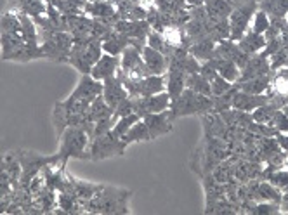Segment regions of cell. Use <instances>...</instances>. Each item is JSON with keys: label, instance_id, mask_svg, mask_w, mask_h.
<instances>
[{"label": "cell", "instance_id": "1", "mask_svg": "<svg viewBox=\"0 0 288 215\" xmlns=\"http://www.w3.org/2000/svg\"><path fill=\"white\" fill-rule=\"evenodd\" d=\"M87 150H91V146H89V134L85 127L73 125L61 134V148L57 153L61 162H66L68 158H91V153Z\"/></svg>", "mask_w": 288, "mask_h": 215}, {"label": "cell", "instance_id": "2", "mask_svg": "<svg viewBox=\"0 0 288 215\" xmlns=\"http://www.w3.org/2000/svg\"><path fill=\"white\" fill-rule=\"evenodd\" d=\"M125 146H127V144L123 142L122 139L115 137V135L111 134V130H110V132H106V134L94 137L89 153H91V160L99 162V160L110 158V156L122 155L123 151H125Z\"/></svg>", "mask_w": 288, "mask_h": 215}, {"label": "cell", "instance_id": "3", "mask_svg": "<svg viewBox=\"0 0 288 215\" xmlns=\"http://www.w3.org/2000/svg\"><path fill=\"white\" fill-rule=\"evenodd\" d=\"M165 77L162 75H148L142 78H125L127 91L139 97H150L155 94H160L165 91Z\"/></svg>", "mask_w": 288, "mask_h": 215}, {"label": "cell", "instance_id": "4", "mask_svg": "<svg viewBox=\"0 0 288 215\" xmlns=\"http://www.w3.org/2000/svg\"><path fill=\"white\" fill-rule=\"evenodd\" d=\"M104 84L91 75H82V78L77 84V87L73 89V92L69 94L68 101H80L85 104H92L99 96H103Z\"/></svg>", "mask_w": 288, "mask_h": 215}, {"label": "cell", "instance_id": "5", "mask_svg": "<svg viewBox=\"0 0 288 215\" xmlns=\"http://www.w3.org/2000/svg\"><path fill=\"white\" fill-rule=\"evenodd\" d=\"M172 106V99H170L169 92H160L150 97H139L135 99V113H139L141 116L148 115V113H162L167 111Z\"/></svg>", "mask_w": 288, "mask_h": 215}, {"label": "cell", "instance_id": "6", "mask_svg": "<svg viewBox=\"0 0 288 215\" xmlns=\"http://www.w3.org/2000/svg\"><path fill=\"white\" fill-rule=\"evenodd\" d=\"M144 123L148 125L150 128V134H151V139L158 137V135H163V134H169L170 128H172V120H174V115L172 111H162V113H148V115L142 116Z\"/></svg>", "mask_w": 288, "mask_h": 215}, {"label": "cell", "instance_id": "7", "mask_svg": "<svg viewBox=\"0 0 288 215\" xmlns=\"http://www.w3.org/2000/svg\"><path fill=\"white\" fill-rule=\"evenodd\" d=\"M103 84H104L103 99L106 101L108 106L115 111V108L118 106L123 99H127V87L123 85L122 78H116V77H110L108 80H104Z\"/></svg>", "mask_w": 288, "mask_h": 215}, {"label": "cell", "instance_id": "8", "mask_svg": "<svg viewBox=\"0 0 288 215\" xmlns=\"http://www.w3.org/2000/svg\"><path fill=\"white\" fill-rule=\"evenodd\" d=\"M120 66V59L118 56H111V54H103L101 59L92 66V71H91V77L96 78L99 82H104L108 80L110 77H115L116 69Z\"/></svg>", "mask_w": 288, "mask_h": 215}, {"label": "cell", "instance_id": "9", "mask_svg": "<svg viewBox=\"0 0 288 215\" xmlns=\"http://www.w3.org/2000/svg\"><path fill=\"white\" fill-rule=\"evenodd\" d=\"M267 97H264L262 94H247V92H236L231 99V106L240 109V111H254V109L260 108L262 104L267 103Z\"/></svg>", "mask_w": 288, "mask_h": 215}, {"label": "cell", "instance_id": "10", "mask_svg": "<svg viewBox=\"0 0 288 215\" xmlns=\"http://www.w3.org/2000/svg\"><path fill=\"white\" fill-rule=\"evenodd\" d=\"M142 61L146 64V69L150 75H163V71L167 69V59L160 50L153 49V47H144L142 49Z\"/></svg>", "mask_w": 288, "mask_h": 215}, {"label": "cell", "instance_id": "11", "mask_svg": "<svg viewBox=\"0 0 288 215\" xmlns=\"http://www.w3.org/2000/svg\"><path fill=\"white\" fill-rule=\"evenodd\" d=\"M252 13H254V6H245L243 9L233 11L231 21H229V25H231V38L240 40V38L243 37Z\"/></svg>", "mask_w": 288, "mask_h": 215}, {"label": "cell", "instance_id": "12", "mask_svg": "<svg viewBox=\"0 0 288 215\" xmlns=\"http://www.w3.org/2000/svg\"><path fill=\"white\" fill-rule=\"evenodd\" d=\"M127 45V37H123L122 33H110L106 31L103 38V50L111 56H118L120 52L125 50Z\"/></svg>", "mask_w": 288, "mask_h": 215}, {"label": "cell", "instance_id": "13", "mask_svg": "<svg viewBox=\"0 0 288 215\" xmlns=\"http://www.w3.org/2000/svg\"><path fill=\"white\" fill-rule=\"evenodd\" d=\"M212 61H213V64H215L219 77L226 78V80L231 82V84H233V82H236V80H240L241 71H240V66L236 64L235 61L224 59V57H221V59H212Z\"/></svg>", "mask_w": 288, "mask_h": 215}, {"label": "cell", "instance_id": "14", "mask_svg": "<svg viewBox=\"0 0 288 215\" xmlns=\"http://www.w3.org/2000/svg\"><path fill=\"white\" fill-rule=\"evenodd\" d=\"M267 68H269V66H267V61L264 59L262 56L255 57L254 61H248L247 66H245V68L241 69V75H240L241 78H240V82H247V80H250V78L266 75Z\"/></svg>", "mask_w": 288, "mask_h": 215}, {"label": "cell", "instance_id": "15", "mask_svg": "<svg viewBox=\"0 0 288 215\" xmlns=\"http://www.w3.org/2000/svg\"><path fill=\"white\" fill-rule=\"evenodd\" d=\"M207 14L215 21L226 19V16H229L233 13V7L228 0H207V7H205Z\"/></svg>", "mask_w": 288, "mask_h": 215}, {"label": "cell", "instance_id": "16", "mask_svg": "<svg viewBox=\"0 0 288 215\" xmlns=\"http://www.w3.org/2000/svg\"><path fill=\"white\" fill-rule=\"evenodd\" d=\"M238 42H240V49L245 50L247 54H254V52L260 50L264 45H266V40H264V37L260 33H255V31L245 33Z\"/></svg>", "mask_w": 288, "mask_h": 215}, {"label": "cell", "instance_id": "17", "mask_svg": "<svg viewBox=\"0 0 288 215\" xmlns=\"http://www.w3.org/2000/svg\"><path fill=\"white\" fill-rule=\"evenodd\" d=\"M151 139V134H150V128L148 125L144 123V120H139L137 123H134L130 127V130L127 132L125 135L122 137V140L125 144H130V142H141V140H150Z\"/></svg>", "mask_w": 288, "mask_h": 215}, {"label": "cell", "instance_id": "18", "mask_svg": "<svg viewBox=\"0 0 288 215\" xmlns=\"http://www.w3.org/2000/svg\"><path fill=\"white\" fill-rule=\"evenodd\" d=\"M141 118H142V116L139 115V113H132V115L122 116V118H118V120H116V123L113 125L111 134L115 135V137L122 139L123 135H125L127 132L130 130V127H132V125H134V123H137Z\"/></svg>", "mask_w": 288, "mask_h": 215}, {"label": "cell", "instance_id": "19", "mask_svg": "<svg viewBox=\"0 0 288 215\" xmlns=\"http://www.w3.org/2000/svg\"><path fill=\"white\" fill-rule=\"evenodd\" d=\"M186 87L198 94H205V96H210V94H212L210 82L203 75H200V73H191V75L186 77Z\"/></svg>", "mask_w": 288, "mask_h": 215}, {"label": "cell", "instance_id": "20", "mask_svg": "<svg viewBox=\"0 0 288 215\" xmlns=\"http://www.w3.org/2000/svg\"><path fill=\"white\" fill-rule=\"evenodd\" d=\"M267 85H269V78L266 75L250 78L247 82H240V89L247 94H262L267 89Z\"/></svg>", "mask_w": 288, "mask_h": 215}, {"label": "cell", "instance_id": "21", "mask_svg": "<svg viewBox=\"0 0 288 215\" xmlns=\"http://www.w3.org/2000/svg\"><path fill=\"white\" fill-rule=\"evenodd\" d=\"M19 21H21V35H23V38H25L26 45L37 47V30H35L33 21L26 14L19 16Z\"/></svg>", "mask_w": 288, "mask_h": 215}, {"label": "cell", "instance_id": "22", "mask_svg": "<svg viewBox=\"0 0 288 215\" xmlns=\"http://www.w3.org/2000/svg\"><path fill=\"white\" fill-rule=\"evenodd\" d=\"M262 11L274 18H283L288 14V0H262Z\"/></svg>", "mask_w": 288, "mask_h": 215}, {"label": "cell", "instance_id": "23", "mask_svg": "<svg viewBox=\"0 0 288 215\" xmlns=\"http://www.w3.org/2000/svg\"><path fill=\"white\" fill-rule=\"evenodd\" d=\"M87 13H91L92 16H96V18L106 19V18H111V16L115 14V7H113L110 2H104V0H101V2H91V4H89Z\"/></svg>", "mask_w": 288, "mask_h": 215}, {"label": "cell", "instance_id": "24", "mask_svg": "<svg viewBox=\"0 0 288 215\" xmlns=\"http://www.w3.org/2000/svg\"><path fill=\"white\" fill-rule=\"evenodd\" d=\"M191 54L196 59H212L213 54H215V49H213V44L210 40H203L200 44L191 47Z\"/></svg>", "mask_w": 288, "mask_h": 215}, {"label": "cell", "instance_id": "25", "mask_svg": "<svg viewBox=\"0 0 288 215\" xmlns=\"http://www.w3.org/2000/svg\"><path fill=\"white\" fill-rule=\"evenodd\" d=\"M210 89H212V94H215V96H224V94H228L231 91L233 85H231V82H228L226 78L217 75L212 82H210Z\"/></svg>", "mask_w": 288, "mask_h": 215}, {"label": "cell", "instance_id": "26", "mask_svg": "<svg viewBox=\"0 0 288 215\" xmlns=\"http://www.w3.org/2000/svg\"><path fill=\"white\" fill-rule=\"evenodd\" d=\"M269 26H271V21H269V18H267V14L264 13V11H259V13L255 14V18H254V30L252 31H255V33H266L267 30H269Z\"/></svg>", "mask_w": 288, "mask_h": 215}, {"label": "cell", "instance_id": "27", "mask_svg": "<svg viewBox=\"0 0 288 215\" xmlns=\"http://www.w3.org/2000/svg\"><path fill=\"white\" fill-rule=\"evenodd\" d=\"M272 125L278 132H288V116L281 111H276L272 116Z\"/></svg>", "mask_w": 288, "mask_h": 215}, {"label": "cell", "instance_id": "28", "mask_svg": "<svg viewBox=\"0 0 288 215\" xmlns=\"http://www.w3.org/2000/svg\"><path fill=\"white\" fill-rule=\"evenodd\" d=\"M148 44H150V47H153V49L157 50H165L163 47H165V40H163V37L160 33H157V31H150L148 33Z\"/></svg>", "mask_w": 288, "mask_h": 215}, {"label": "cell", "instance_id": "29", "mask_svg": "<svg viewBox=\"0 0 288 215\" xmlns=\"http://www.w3.org/2000/svg\"><path fill=\"white\" fill-rule=\"evenodd\" d=\"M259 194L264 200H276V198H279V193L276 191V187L267 186V184H262L259 187Z\"/></svg>", "mask_w": 288, "mask_h": 215}, {"label": "cell", "instance_id": "30", "mask_svg": "<svg viewBox=\"0 0 288 215\" xmlns=\"http://www.w3.org/2000/svg\"><path fill=\"white\" fill-rule=\"evenodd\" d=\"M271 182L276 187H281V189H285V187H288V172H278V174L271 177Z\"/></svg>", "mask_w": 288, "mask_h": 215}, {"label": "cell", "instance_id": "31", "mask_svg": "<svg viewBox=\"0 0 288 215\" xmlns=\"http://www.w3.org/2000/svg\"><path fill=\"white\" fill-rule=\"evenodd\" d=\"M274 210H276L274 205H259L254 208V212L255 213H271V212H274Z\"/></svg>", "mask_w": 288, "mask_h": 215}, {"label": "cell", "instance_id": "32", "mask_svg": "<svg viewBox=\"0 0 288 215\" xmlns=\"http://www.w3.org/2000/svg\"><path fill=\"white\" fill-rule=\"evenodd\" d=\"M279 78L288 82V68H285V69H281V71H279Z\"/></svg>", "mask_w": 288, "mask_h": 215}, {"label": "cell", "instance_id": "33", "mask_svg": "<svg viewBox=\"0 0 288 215\" xmlns=\"http://www.w3.org/2000/svg\"><path fill=\"white\" fill-rule=\"evenodd\" d=\"M188 4H191V6H201L203 2H207V0H186Z\"/></svg>", "mask_w": 288, "mask_h": 215}, {"label": "cell", "instance_id": "34", "mask_svg": "<svg viewBox=\"0 0 288 215\" xmlns=\"http://www.w3.org/2000/svg\"><path fill=\"white\" fill-rule=\"evenodd\" d=\"M283 113H285V115L288 116V104H285V108H283Z\"/></svg>", "mask_w": 288, "mask_h": 215}, {"label": "cell", "instance_id": "35", "mask_svg": "<svg viewBox=\"0 0 288 215\" xmlns=\"http://www.w3.org/2000/svg\"><path fill=\"white\" fill-rule=\"evenodd\" d=\"M89 2H101V0H89Z\"/></svg>", "mask_w": 288, "mask_h": 215}]
</instances>
